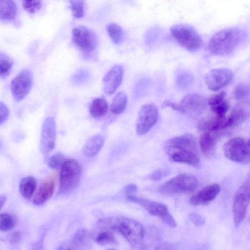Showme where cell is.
Listing matches in <instances>:
<instances>
[{"mask_svg":"<svg viewBox=\"0 0 250 250\" xmlns=\"http://www.w3.org/2000/svg\"><path fill=\"white\" fill-rule=\"evenodd\" d=\"M170 161L189 165L195 167H199L200 163L197 151L189 149H179L167 153Z\"/></svg>","mask_w":250,"mask_h":250,"instance_id":"cell-19","label":"cell"},{"mask_svg":"<svg viewBox=\"0 0 250 250\" xmlns=\"http://www.w3.org/2000/svg\"><path fill=\"white\" fill-rule=\"evenodd\" d=\"M22 235L21 233L19 231H14L10 233L7 237V239L9 243L11 244H15L18 243L21 240Z\"/></svg>","mask_w":250,"mask_h":250,"instance_id":"cell-44","label":"cell"},{"mask_svg":"<svg viewBox=\"0 0 250 250\" xmlns=\"http://www.w3.org/2000/svg\"><path fill=\"white\" fill-rule=\"evenodd\" d=\"M224 152L226 157L233 162L247 164L250 162V141L240 137L228 140L225 144Z\"/></svg>","mask_w":250,"mask_h":250,"instance_id":"cell-7","label":"cell"},{"mask_svg":"<svg viewBox=\"0 0 250 250\" xmlns=\"http://www.w3.org/2000/svg\"><path fill=\"white\" fill-rule=\"evenodd\" d=\"M70 9L73 13V15L76 18H82L84 14L83 0H70Z\"/></svg>","mask_w":250,"mask_h":250,"instance_id":"cell-34","label":"cell"},{"mask_svg":"<svg viewBox=\"0 0 250 250\" xmlns=\"http://www.w3.org/2000/svg\"><path fill=\"white\" fill-rule=\"evenodd\" d=\"M81 174L79 163L73 159L64 160L60 167L59 191L62 193L71 192L78 185Z\"/></svg>","mask_w":250,"mask_h":250,"instance_id":"cell-5","label":"cell"},{"mask_svg":"<svg viewBox=\"0 0 250 250\" xmlns=\"http://www.w3.org/2000/svg\"><path fill=\"white\" fill-rule=\"evenodd\" d=\"M99 223L120 233L133 248L140 247L144 237L143 226L138 221L128 218H106Z\"/></svg>","mask_w":250,"mask_h":250,"instance_id":"cell-1","label":"cell"},{"mask_svg":"<svg viewBox=\"0 0 250 250\" xmlns=\"http://www.w3.org/2000/svg\"><path fill=\"white\" fill-rule=\"evenodd\" d=\"M229 127L228 118L225 116L214 115L207 119L200 121L198 124L199 130L202 131H219Z\"/></svg>","mask_w":250,"mask_h":250,"instance_id":"cell-21","label":"cell"},{"mask_svg":"<svg viewBox=\"0 0 250 250\" xmlns=\"http://www.w3.org/2000/svg\"><path fill=\"white\" fill-rule=\"evenodd\" d=\"M229 109V104L226 100L210 106L212 112L217 116H225Z\"/></svg>","mask_w":250,"mask_h":250,"instance_id":"cell-36","label":"cell"},{"mask_svg":"<svg viewBox=\"0 0 250 250\" xmlns=\"http://www.w3.org/2000/svg\"><path fill=\"white\" fill-rule=\"evenodd\" d=\"M189 149L197 151L195 137L191 134H184L169 139L165 146L167 153L176 150Z\"/></svg>","mask_w":250,"mask_h":250,"instance_id":"cell-17","label":"cell"},{"mask_svg":"<svg viewBox=\"0 0 250 250\" xmlns=\"http://www.w3.org/2000/svg\"><path fill=\"white\" fill-rule=\"evenodd\" d=\"M87 231L84 229L78 230L75 234L72 242L76 246H80L83 244L87 235Z\"/></svg>","mask_w":250,"mask_h":250,"instance_id":"cell-39","label":"cell"},{"mask_svg":"<svg viewBox=\"0 0 250 250\" xmlns=\"http://www.w3.org/2000/svg\"><path fill=\"white\" fill-rule=\"evenodd\" d=\"M179 105L180 112L192 117H198L205 110L207 100L202 95L190 93L182 99Z\"/></svg>","mask_w":250,"mask_h":250,"instance_id":"cell-12","label":"cell"},{"mask_svg":"<svg viewBox=\"0 0 250 250\" xmlns=\"http://www.w3.org/2000/svg\"><path fill=\"white\" fill-rule=\"evenodd\" d=\"M95 242L101 245L114 244L115 237L109 230H103L98 233L94 237Z\"/></svg>","mask_w":250,"mask_h":250,"instance_id":"cell-33","label":"cell"},{"mask_svg":"<svg viewBox=\"0 0 250 250\" xmlns=\"http://www.w3.org/2000/svg\"><path fill=\"white\" fill-rule=\"evenodd\" d=\"M137 190V187L133 184H130L125 186L124 191L126 194L131 195L132 193H135Z\"/></svg>","mask_w":250,"mask_h":250,"instance_id":"cell-47","label":"cell"},{"mask_svg":"<svg viewBox=\"0 0 250 250\" xmlns=\"http://www.w3.org/2000/svg\"><path fill=\"white\" fill-rule=\"evenodd\" d=\"M249 117V112L246 109L240 106H236L228 117L229 126L239 125L246 121Z\"/></svg>","mask_w":250,"mask_h":250,"instance_id":"cell-25","label":"cell"},{"mask_svg":"<svg viewBox=\"0 0 250 250\" xmlns=\"http://www.w3.org/2000/svg\"><path fill=\"white\" fill-rule=\"evenodd\" d=\"M37 186L36 179L32 176L22 178L19 185V189L21 195L25 199L29 200L34 195Z\"/></svg>","mask_w":250,"mask_h":250,"instance_id":"cell-23","label":"cell"},{"mask_svg":"<svg viewBox=\"0 0 250 250\" xmlns=\"http://www.w3.org/2000/svg\"><path fill=\"white\" fill-rule=\"evenodd\" d=\"M170 32L174 40L188 51L198 50L202 46V38L195 29L188 25H173L170 27Z\"/></svg>","mask_w":250,"mask_h":250,"instance_id":"cell-4","label":"cell"},{"mask_svg":"<svg viewBox=\"0 0 250 250\" xmlns=\"http://www.w3.org/2000/svg\"><path fill=\"white\" fill-rule=\"evenodd\" d=\"M90 78V74L86 70H80L73 75L72 80L76 84L81 85L86 83Z\"/></svg>","mask_w":250,"mask_h":250,"instance_id":"cell-37","label":"cell"},{"mask_svg":"<svg viewBox=\"0 0 250 250\" xmlns=\"http://www.w3.org/2000/svg\"><path fill=\"white\" fill-rule=\"evenodd\" d=\"M104 143V137L100 134L90 137L84 145L83 152L85 157L91 158L97 155Z\"/></svg>","mask_w":250,"mask_h":250,"instance_id":"cell-22","label":"cell"},{"mask_svg":"<svg viewBox=\"0 0 250 250\" xmlns=\"http://www.w3.org/2000/svg\"><path fill=\"white\" fill-rule=\"evenodd\" d=\"M126 199L130 202L140 205L150 214L161 219L170 227H176L175 220L165 204L134 195H127Z\"/></svg>","mask_w":250,"mask_h":250,"instance_id":"cell-6","label":"cell"},{"mask_svg":"<svg viewBox=\"0 0 250 250\" xmlns=\"http://www.w3.org/2000/svg\"><path fill=\"white\" fill-rule=\"evenodd\" d=\"M169 174V171L165 169H160L152 173L150 178L153 180L158 181L165 177Z\"/></svg>","mask_w":250,"mask_h":250,"instance_id":"cell-43","label":"cell"},{"mask_svg":"<svg viewBox=\"0 0 250 250\" xmlns=\"http://www.w3.org/2000/svg\"><path fill=\"white\" fill-rule=\"evenodd\" d=\"M55 185L53 176H50L43 181L33 197L34 204L40 206L46 202L53 195Z\"/></svg>","mask_w":250,"mask_h":250,"instance_id":"cell-18","label":"cell"},{"mask_svg":"<svg viewBox=\"0 0 250 250\" xmlns=\"http://www.w3.org/2000/svg\"><path fill=\"white\" fill-rule=\"evenodd\" d=\"M18 8L14 0H0V21L3 22H12L15 26H19L18 19Z\"/></svg>","mask_w":250,"mask_h":250,"instance_id":"cell-20","label":"cell"},{"mask_svg":"<svg viewBox=\"0 0 250 250\" xmlns=\"http://www.w3.org/2000/svg\"><path fill=\"white\" fill-rule=\"evenodd\" d=\"M57 250H72L70 248L60 247Z\"/></svg>","mask_w":250,"mask_h":250,"instance_id":"cell-51","label":"cell"},{"mask_svg":"<svg viewBox=\"0 0 250 250\" xmlns=\"http://www.w3.org/2000/svg\"><path fill=\"white\" fill-rule=\"evenodd\" d=\"M22 6L28 13L33 14L41 9L42 2L40 0H22Z\"/></svg>","mask_w":250,"mask_h":250,"instance_id":"cell-35","label":"cell"},{"mask_svg":"<svg viewBox=\"0 0 250 250\" xmlns=\"http://www.w3.org/2000/svg\"><path fill=\"white\" fill-rule=\"evenodd\" d=\"M220 190V186L216 183L207 186L192 195L189 202L193 206L208 204L216 197Z\"/></svg>","mask_w":250,"mask_h":250,"instance_id":"cell-16","label":"cell"},{"mask_svg":"<svg viewBox=\"0 0 250 250\" xmlns=\"http://www.w3.org/2000/svg\"><path fill=\"white\" fill-rule=\"evenodd\" d=\"M44 234L45 233L42 232L38 240L32 244L31 250H43Z\"/></svg>","mask_w":250,"mask_h":250,"instance_id":"cell-45","label":"cell"},{"mask_svg":"<svg viewBox=\"0 0 250 250\" xmlns=\"http://www.w3.org/2000/svg\"><path fill=\"white\" fill-rule=\"evenodd\" d=\"M17 223V218L14 215L8 213L0 214V230L7 231L12 229Z\"/></svg>","mask_w":250,"mask_h":250,"instance_id":"cell-30","label":"cell"},{"mask_svg":"<svg viewBox=\"0 0 250 250\" xmlns=\"http://www.w3.org/2000/svg\"><path fill=\"white\" fill-rule=\"evenodd\" d=\"M188 217L192 223L197 226H203L206 222L205 218L197 213H190L189 214Z\"/></svg>","mask_w":250,"mask_h":250,"instance_id":"cell-41","label":"cell"},{"mask_svg":"<svg viewBox=\"0 0 250 250\" xmlns=\"http://www.w3.org/2000/svg\"><path fill=\"white\" fill-rule=\"evenodd\" d=\"M139 250H148L147 247L146 245L141 246L140 247Z\"/></svg>","mask_w":250,"mask_h":250,"instance_id":"cell-50","label":"cell"},{"mask_svg":"<svg viewBox=\"0 0 250 250\" xmlns=\"http://www.w3.org/2000/svg\"><path fill=\"white\" fill-rule=\"evenodd\" d=\"M72 40L77 47L86 54L93 52L98 45L97 38L94 32L82 25L73 28Z\"/></svg>","mask_w":250,"mask_h":250,"instance_id":"cell-10","label":"cell"},{"mask_svg":"<svg viewBox=\"0 0 250 250\" xmlns=\"http://www.w3.org/2000/svg\"><path fill=\"white\" fill-rule=\"evenodd\" d=\"M233 95L236 100L244 102L249 99L250 95L249 85L245 83H239L234 88Z\"/></svg>","mask_w":250,"mask_h":250,"instance_id":"cell-31","label":"cell"},{"mask_svg":"<svg viewBox=\"0 0 250 250\" xmlns=\"http://www.w3.org/2000/svg\"><path fill=\"white\" fill-rule=\"evenodd\" d=\"M107 32L112 41L116 44L122 42L124 33L122 27L116 23L109 24L106 27Z\"/></svg>","mask_w":250,"mask_h":250,"instance_id":"cell-29","label":"cell"},{"mask_svg":"<svg viewBox=\"0 0 250 250\" xmlns=\"http://www.w3.org/2000/svg\"><path fill=\"white\" fill-rule=\"evenodd\" d=\"M233 77L232 72L229 69L214 68L207 73L204 82L208 89L216 91L228 85Z\"/></svg>","mask_w":250,"mask_h":250,"instance_id":"cell-13","label":"cell"},{"mask_svg":"<svg viewBox=\"0 0 250 250\" xmlns=\"http://www.w3.org/2000/svg\"><path fill=\"white\" fill-rule=\"evenodd\" d=\"M155 250H174L173 246L168 242H163L159 244Z\"/></svg>","mask_w":250,"mask_h":250,"instance_id":"cell-48","label":"cell"},{"mask_svg":"<svg viewBox=\"0 0 250 250\" xmlns=\"http://www.w3.org/2000/svg\"><path fill=\"white\" fill-rule=\"evenodd\" d=\"M56 127L54 119L49 117L43 122L41 137V149L46 154L51 151L55 146Z\"/></svg>","mask_w":250,"mask_h":250,"instance_id":"cell-14","label":"cell"},{"mask_svg":"<svg viewBox=\"0 0 250 250\" xmlns=\"http://www.w3.org/2000/svg\"><path fill=\"white\" fill-rule=\"evenodd\" d=\"M226 92L222 91L211 96L208 100V104L211 106L225 100Z\"/></svg>","mask_w":250,"mask_h":250,"instance_id":"cell-40","label":"cell"},{"mask_svg":"<svg viewBox=\"0 0 250 250\" xmlns=\"http://www.w3.org/2000/svg\"><path fill=\"white\" fill-rule=\"evenodd\" d=\"M124 75L122 65H116L110 69L103 79V88L107 94L115 92L121 85Z\"/></svg>","mask_w":250,"mask_h":250,"instance_id":"cell-15","label":"cell"},{"mask_svg":"<svg viewBox=\"0 0 250 250\" xmlns=\"http://www.w3.org/2000/svg\"><path fill=\"white\" fill-rule=\"evenodd\" d=\"M158 115V109L155 104L143 105L138 114L136 125L137 134L143 135L147 133L157 122Z\"/></svg>","mask_w":250,"mask_h":250,"instance_id":"cell-11","label":"cell"},{"mask_svg":"<svg viewBox=\"0 0 250 250\" xmlns=\"http://www.w3.org/2000/svg\"><path fill=\"white\" fill-rule=\"evenodd\" d=\"M250 203V182L246 180L235 193L232 203L234 224L238 227L246 217Z\"/></svg>","mask_w":250,"mask_h":250,"instance_id":"cell-8","label":"cell"},{"mask_svg":"<svg viewBox=\"0 0 250 250\" xmlns=\"http://www.w3.org/2000/svg\"><path fill=\"white\" fill-rule=\"evenodd\" d=\"M127 103L126 94L123 91L118 92L114 97L110 105V110L115 115L122 113L125 109Z\"/></svg>","mask_w":250,"mask_h":250,"instance_id":"cell-27","label":"cell"},{"mask_svg":"<svg viewBox=\"0 0 250 250\" xmlns=\"http://www.w3.org/2000/svg\"><path fill=\"white\" fill-rule=\"evenodd\" d=\"M216 141L215 136L209 132H205L201 135L199 145L201 150L205 156L208 157L213 154L215 150Z\"/></svg>","mask_w":250,"mask_h":250,"instance_id":"cell-24","label":"cell"},{"mask_svg":"<svg viewBox=\"0 0 250 250\" xmlns=\"http://www.w3.org/2000/svg\"><path fill=\"white\" fill-rule=\"evenodd\" d=\"M6 201V196L5 195L2 194L0 195V209L4 205Z\"/></svg>","mask_w":250,"mask_h":250,"instance_id":"cell-49","label":"cell"},{"mask_svg":"<svg viewBox=\"0 0 250 250\" xmlns=\"http://www.w3.org/2000/svg\"><path fill=\"white\" fill-rule=\"evenodd\" d=\"M115 250V249H108V250Z\"/></svg>","mask_w":250,"mask_h":250,"instance_id":"cell-52","label":"cell"},{"mask_svg":"<svg viewBox=\"0 0 250 250\" xmlns=\"http://www.w3.org/2000/svg\"><path fill=\"white\" fill-rule=\"evenodd\" d=\"M33 83V76L31 71L24 69L11 81L10 89L13 99L16 101L24 99L31 90Z\"/></svg>","mask_w":250,"mask_h":250,"instance_id":"cell-9","label":"cell"},{"mask_svg":"<svg viewBox=\"0 0 250 250\" xmlns=\"http://www.w3.org/2000/svg\"><path fill=\"white\" fill-rule=\"evenodd\" d=\"M243 38L241 30L229 27L215 33L208 42V50L213 55L224 56L231 53L237 47Z\"/></svg>","mask_w":250,"mask_h":250,"instance_id":"cell-2","label":"cell"},{"mask_svg":"<svg viewBox=\"0 0 250 250\" xmlns=\"http://www.w3.org/2000/svg\"><path fill=\"white\" fill-rule=\"evenodd\" d=\"M197 178L190 174L182 173L161 185L159 192L164 195H173L194 191L198 186Z\"/></svg>","mask_w":250,"mask_h":250,"instance_id":"cell-3","label":"cell"},{"mask_svg":"<svg viewBox=\"0 0 250 250\" xmlns=\"http://www.w3.org/2000/svg\"><path fill=\"white\" fill-rule=\"evenodd\" d=\"M107 110V102L102 98H97L93 100L89 107L91 115L95 118H99L105 115Z\"/></svg>","mask_w":250,"mask_h":250,"instance_id":"cell-26","label":"cell"},{"mask_svg":"<svg viewBox=\"0 0 250 250\" xmlns=\"http://www.w3.org/2000/svg\"><path fill=\"white\" fill-rule=\"evenodd\" d=\"M163 107H169L171 109L176 110V111H180V106L179 105V104H176L174 102H172L169 101H165L163 104H162Z\"/></svg>","mask_w":250,"mask_h":250,"instance_id":"cell-46","label":"cell"},{"mask_svg":"<svg viewBox=\"0 0 250 250\" xmlns=\"http://www.w3.org/2000/svg\"><path fill=\"white\" fill-rule=\"evenodd\" d=\"M9 110L3 102H0V125L4 123L8 118Z\"/></svg>","mask_w":250,"mask_h":250,"instance_id":"cell-42","label":"cell"},{"mask_svg":"<svg viewBox=\"0 0 250 250\" xmlns=\"http://www.w3.org/2000/svg\"><path fill=\"white\" fill-rule=\"evenodd\" d=\"M193 79V76L190 72L186 70H182L176 74L175 82L177 86L184 89L191 83Z\"/></svg>","mask_w":250,"mask_h":250,"instance_id":"cell-32","label":"cell"},{"mask_svg":"<svg viewBox=\"0 0 250 250\" xmlns=\"http://www.w3.org/2000/svg\"><path fill=\"white\" fill-rule=\"evenodd\" d=\"M64 157L60 153H57L51 156L48 160V165L52 169L61 167L64 160Z\"/></svg>","mask_w":250,"mask_h":250,"instance_id":"cell-38","label":"cell"},{"mask_svg":"<svg viewBox=\"0 0 250 250\" xmlns=\"http://www.w3.org/2000/svg\"><path fill=\"white\" fill-rule=\"evenodd\" d=\"M14 64L12 59L6 53L0 51V79H4L10 74Z\"/></svg>","mask_w":250,"mask_h":250,"instance_id":"cell-28","label":"cell"}]
</instances>
